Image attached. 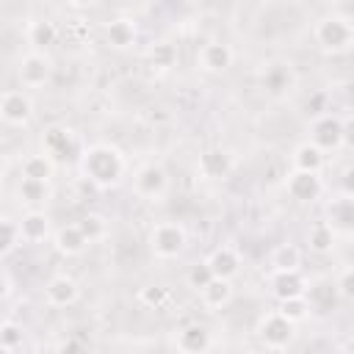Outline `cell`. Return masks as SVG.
Here are the masks:
<instances>
[{"label":"cell","instance_id":"cell-1","mask_svg":"<svg viewBox=\"0 0 354 354\" xmlns=\"http://www.w3.org/2000/svg\"><path fill=\"white\" fill-rule=\"evenodd\" d=\"M127 171V160L113 144H91L80 158V174L97 188H116Z\"/></svg>","mask_w":354,"mask_h":354},{"label":"cell","instance_id":"cell-2","mask_svg":"<svg viewBox=\"0 0 354 354\" xmlns=\"http://www.w3.org/2000/svg\"><path fill=\"white\" fill-rule=\"evenodd\" d=\"M313 36H315V44H318L324 53L337 55V53L351 50V44H354V25H351L346 17H335V14H332V17H324V19L315 25Z\"/></svg>","mask_w":354,"mask_h":354},{"label":"cell","instance_id":"cell-3","mask_svg":"<svg viewBox=\"0 0 354 354\" xmlns=\"http://www.w3.org/2000/svg\"><path fill=\"white\" fill-rule=\"evenodd\" d=\"M185 243H188V235H185V227L177 224V221H158L152 230H149V249L158 260H174L185 252Z\"/></svg>","mask_w":354,"mask_h":354},{"label":"cell","instance_id":"cell-4","mask_svg":"<svg viewBox=\"0 0 354 354\" xmlns=\"http://www.w3.org/2000/svg\"><path fill=\"white\" fill-rule=\"evenodd\" d=\"M254 332H257V340H260L266 348L282 351V348H288V346L293 343V337H296V324H293L290 318H285L279 310H274V313L260 315Z\"/></svg>","mask_w":354,"mask_h":354},{"label":"cell","instance_id":"cell-5","mask_svg":"<svg viewBox=\"0 0 354 354\" xmlns=\"http://www.w3.org/2000/svg\"><path fill=\"white\" fill-rule=\"evenodd\" d=\"M17 77H19V83L25 88H41V86H47L53 80V61L41 50H33V53L19 58Z\"/></svg>","mask_w":354,"mask_h":354},{"label":"cell","instance_id":"cell-6","mask_svg":"<svg viewBox=\"0 0 354 354\" xmlns=\"http://www.w3.org/2000/svg\"><path fill=\"white\" fill-rule=\"evenodd\" d=\"M133 188H136V194H138L141 199L158 202V199L166 194V188H169V174H166V169L158 166V163H144V166L136 171V177H133Z\"/></svg>","mask_w":354,"mask_h":354},{"label":"cell","instance_id":"cell-7","mask_svg":"<svg viewBox=\"0 0 354 354\" xmlns=\"http://www.w3.org/2000/svg\"><path fill=\"white\" fill-rule=\"evenodd\" d=\"M33 116V102L25 91L19 88H8L3 91L0 97V119L8 124V127H25Z\"/></svg>","mask_w":354,"mask_h":354},{"label":"cell","instance_id":"cell-8","mask_svg":"<svg viewBox=\"0 0 354 354\" xmlns=\"http://www.w3.org/2000/svg\"><path fill=\"white\" fill-rule=\"evenodd\" d=\"M285 191L290 199L296 202H313L321 196L324 191V183H321V174L318 171H301V169H293L285 180Z\"/></svg>","mask_w":354,"mask_h":354},{"label":"cell","instance_id":"cell-9","mask_svg":"<svg viewBox=\"0 0 354 354\" xmlns=\"http://www.w3.org/2000/svg\"><path fill=\"white\" fill-rule=\"evenodd\" d=\"M310 141L318 144L324 152L343 147V122H340L337 116H332V113L318 116V119L310 124Z\"/></svg>","mask_w":354,"mask_h":354},{"label":"cell","instance_id":"cell-10","mask_svg":"<svg viewBox=\"0 0 354 354\" xmlns=\"http://www.w3.org/2000/svg\"><path fill=\"white\" fill-rule=\"evenodd\" d=\"M232 171V155L221 147H210L196 160V174L202 180H224Z\"/></svg>","mask_w":354,"mask_h":354},{"label":"cell","instance_id":"cell-11","mask_svg":"<svg viewBox=\"0 0 354 354\" xmlns=\"http://www.w3.org/2000/svg\"><path fill=\"white\" fill-rule=\"evenodd\" d=\"M271 293L282 301L290 296H304L307 293V282L301 277L299 268H271Z\"/></svg>","mask_w":354,"mask_h":354},{"label":"cell","instance_id":"cell-12","mask_svg":"<svg viewBox=\"0 0 354 354\" xmlns=\"http://www.w3.org/2000/svg\"><path fill=\"white\" fill-rule=\"evenodd\" d=\"M44 299L50 307H72L80 299V285L69 274H58L44 285Z\"/></svg>","mask_w":354,"mask_h":354},{"label":"cell","instance_id":"cell-13","mask_svg":"<svg viewBox=\"0 0 354 354\" xmlns=\"http://www.w3.org/2000/svg\"><path fill=\"white\" fill-rule=\"evenodd\" d=\"M232 47L230 44H224V41H207V44H202V50H199V66L205 69V72H210V75H221V72H227L230 66H232Z\"/></svg>","mask_w":354,"mask_h":354},{"label":"cell","instance_id":"cell-14","mask_svg":"<svg viewBox=\"0 0 354 354\" xmlns=\"http://www.w3.org/2000/svg\"><path fill=\"white\" fill-rule=\"evenodd\" d=\"M53 246H55V252L64 254V257H77V254L86 252L88 238H86V232L80 230V224H64V227L55 230Z\"/></svg>","mask_w":354,"mask_h":354},{"label":"cell","instance_id":"cell-15","mask_svg":"<svg viewBox=\"0 0 354 354\" xmlns=\"http://www.w3.org/2000/svg\"><path fill=\"white\" fill-rule=\"evenodd\" d=\"M174 346L180 351H185V354H202V351H207L213 346V340H210V332L202 324H185L183 329H177Z\"/></svg>","mask_w":354,"mask_h":354},{"label":"cell","instance_id":"cell-16","mask_svg":"<svg viewBox=\"0 0 354 354\" xmlns=\"http://www.w3.org/2000/svg\"><path fill=\"white\" fill-rule=\"evenodd\" d=\"M72 144H75L72 130H69V127H64V124H50V127L44 130V136H41V147H44V152H47V155H53L55 160L69 158Z\"/></svg>","mask_w":354,"mask_h":354},{"label":"cell","instance_id":"cell-17","mask_svg":"<svg viewBox=\"0 0 354 354\" xmlns=\"http://www.w3.org/2000/svg\"><path fill=\"white\" fill-rule=\"evenodd\" d=\"M199 296H202V304H205L207 310H221V307H227V304L232 301V279L213 277V279L199 290Z\"/></svg>","mask_w":354,"mask_h":354},{"label":"cell","instance_id":"cell-18","mask_svg":"<svg viewBox=\"0 0 354 354\" xmlns=\"http://www.w3.org/2000/svg\"><path fill=\"white\" fill-rule=\"evenodd\" d=\"M207 266H210L213 277L232 279V277L238 274V268H241V257H238V252H235L232 246H218V249H213V252H210Z\"/></svg>","mask_w":354,"mask_h":354},{"label":"cell","instance_id":"cell-19","mask_svg":"<svg viewBox=\"0 0 354 354\" xmlns=\"http://www.w3.org/2000/svg\"><path fill=\"white\" fill-rule=\"evenodd\" d=\"M290 163H293V169L318 171V174H321V169H324V149H321L318 144H313V141H301V144L293 149Z\"/></svg>","mask_w":354,"mask_h":354},{"label":"cell","instance_id":"cell-20","mask_svg":"<svg viewBox=\"0 0 354 354\" xmlns=\"http://www.w3.org/2000/svg\"><path fill=\"white\" fill-rule=\"evenodd\" d=\"M19 227H22L25 243H39V241H44L50 235V218H47V213H41L36 207H30L28 213H22Z\"/></svg>","mask_w":354,"mask_h":354},{"label":"cell","instance_id":"cell-21","mask_svg":"<svg viewBox=\"0 0 354 354\" xmlns=\"http://www.w3.org/2000/svg\"><path fill=\"white\" fill-rule=\"evenodd\" d=\"M136 36H138V30H136V22H133V19L119 17V19H111V22L105 25V39H108V44L116 47V50L130 47V44L136 41Z\"/></svg>","mask_w":354,"mask_h":354},{"label":"cell","instance_id":"cell-22","mask_svg":"<svg viewBox=\"0 0 354 354\" xmlns=\"http://www.w3.org/2000/svg\"><path fill=\"white\" fill-rule=\"evenodd\" d=\"M50 183H44V180H30V177H22L19 180V185H17V196H19V202L22 205H28V207H39V205H44L47 199H50Z\"/></svg>","mask_w":354,"mask_h":354},{"label":"cell","instance_id":"cell-23","mask_svg":"<svg viewBox=\"0 0 354 354\" xmlns=\"http://www.w3.org/2000/svg\"><path fill=\"white\" fill-rule=\"evenodd\" d=\"M55 174V158L47 155V152H39V155H28L22 160V177H30V180H44L50 183Z\"/></svg>","mask_w":354,"mask_h":354},{"label":"cell","instance_id":"cell-24","mask_svg":"<svg viewBox=\"0 0 354 354\" xmlns=\"http://www.w3.org/2000/svg\"><path fill=\"white\" fill-rule=\"evenodd\" d=\"M335 246V227L329 221H315L307 230V249L315 254H329Z\"/></svg>","mask_w":354,"mask_h":354},{"label":"cell","instance_id":"cell-25","mask_svg":"<svg viewBox=\"0 0 354 354\" xmlns=\"http://www.w3.org/2000/svg\"><path fill=\"white\" fill-rule=\"evenodd\" d=\"M290 83H293V77H290V69L285 64H268L266 66V72H263V88L268 94H282V91L290 88Z\"/></svg>","mask_w":354,"mask_h":354},{"label":"cell","instance_id":"cell-26","mask_svg":"<svg viewBox=\"0 0 354 354\" xmlns=\"http://www.w3.org/2000/svg\"><path fill=\"white\" fill-rule=\"evenodd\" d=\"M58 39V28L50 22V19H36L28 25V41L36 47V50H47L53 47Z\"/></svg>","mask_w":354,"mask_h":354},{"label":"cell","instance_id":"cell-27","mask_svg":"<svg viewBox=\"0 0 354 354\" xmlns=\"http://www.w3.org/2000/svg\"><path fill=\"white\" fill-rule=\"evenodd\" d=\"M25 243V235H22V227L17 218L11 216H3V241H0V254L8 257L14 249H19Z\"/></svg>","mask_w":354,"mask_h":354},{"label":"cell","instance_id":"cell-28","mask_svg":"<svg viewBox=\"0 0 354 354\" xmlns=\"http://www.w3.org/2000/svg\"><path fill=\"white\" fill-rule=\"evenodd\" d=\"M271 268H301V249L296 243H279L271 252Z\"/></svg>","mask_w":354,"mask_h":354},{"label":"cell","instance_id":"cell-29","mask_svg":"<svg viewBox=\"0 0 354 354\" xmlns=\"http://www.w3.org/2000/svg\"><path fill=\"white\" fill-rule=\"evenodd\" d=\"M329 224L335 227V224H343V227H354V199L351 196H340V199H335L332 205H329Z\"/></svg>","mask_w":354,"mask_h":354},{"label":"cell","instance_id":"cell-30","mask_svg":"<svg viewBox=\"0 0 354 354\" xmlns=\"http://www.w3.org/2000/svg\"><path fill=\"white\" fill-rule=\"evenodd\" d=\"M17 348H22V326L14 324L11 318H6L3 326H0V351L14 354Z\"/></svg>","mask_w":354,"mask_h":354},{"label":"cell","instance_id":"cell-31","mask_svg":"<svg viewBox=\"0 0 354 354\" xmlns=\"http://www.w3.org/2000/svg\"><path fill=\"white\" fill-rule=\"evenodd\" d=\"M279 313H282L285 318H290L293 324H301V321L310 315V301H307V296L282 299V301H279Z\"/></svg>","mask_w":354,"mask_h":354},{"label":"cell","instance_id":"cell-32","mask_svg":"<svg viewBox=\"0 0 354 354\" xmlns=\"http://www.w3.org/2000/svg\"><path fill=\"white\" fill-rule=\"evenodd\" d=\"M169 299H171V290L166 285H147V288L138 290V301L149 310H160Z\"/></svg>","mask_w":354,"mask_h":354},{"label":"cell","instance_id":"cell-33","mask_svg":"<svg viewBox=\"0 0 354 354\" xmlns=\"http://www.w3.org/2000/svg\"><path fill=\"white\" fill-rule=\"evenodd\" d=\"M335 296H340L337 293V285H329V282H315L313 288H310V307H324V310H329L332 304H335Z\"/></svg>","mask_w":354,"mask_h":354},{"label":"cell","instance_id":"cell-34","mask_svg":"<svg viewBox=\"0 0 354 354\" xmlns=\"http://www.w3.org/2000/svg\"><path fill=\"white\" fill-rule=\"evenodd\" d=\"M177 61V50L169 44V41H155L149 47V64L158 66V69H171Z\"/></svg>","mask_w":354,"mask_h":354},{"label":"cell","instance_id":"cell-35","mask_svg":"<svg viewBox=\"0 0 354 354\" xmlns=\"http://www.w3.org/2000/svg\"><path fill=\"white\" fill-rule=\"evenodd\" d=\"M77 224H80V230L86 232L88 243H94V241H102V238H105V232H108V221H105L100 213H88V216H83Z\"/></svg>","mask_w":354,"mask_h":354},{"label":"cell","instance_id":"cell-36","mask_svg":"<svg viewBox=\"0 0 354 354\" xmlns=\"http://www.w3.org/2000/svg\"><path fill=\"white\" fill-rule=\"evenodd\" d=\"M213 279V271H210V266H207V260L205 263H196V266H191V271H188V285L199 293L207 282Z\"/></svg>","mask_w":354,"mask_h":354},{"label":"cell","instance_id":"cell-37","mask_svg":"<svg viewBox=\"0 0 354 354\" xmlns=\"http://www.w3.org/2000/svg\"><path fill=\"white\" fill-rule=\"evenodd\" d=\"M337 293L346 299V301H354V268H346V271H340V277H337Z\"/></svg>","mask_w":354,"mask_h":354},{"label":"cell","instance_id":"cell-38","mask_svg":"<svg viewBox=\"0 0 354 354\" xmlns=\"http://www.w3.org/2000/svg\"><path fill=\"white\" fill-rule=\"evenodd\" d=\"M340 188H343L346 196L354 199V166H348V169L343 171V177H340Z\"/></svg>","mask_w":354,"mask_h":354},{"label":"cell","instance_id":"cell-39","mask_svg":"<svg viewBox=\"0 0 354 354\" xmlns=\"http://www.w3.org/2000/svg\"><path fill=\"white\" fill-rule=\"evenodd\" d=\"M343 144H346L348 149H354V116L343 122Z\"/></svg>","mask_w":354,"mask_h":354},{"label":"cell","instance_id":"cell-40","mask_svg":"<svg viewBox=\"0 0 354 354\" xmlns=\"http://www.w3.org/2000/svg\"><path fill=\"white\" fill-rule=\"evenodd\" d=\"M75 348H83V346L75 343V340H64V343H58V351H75Z\"/></svg>","mask_w":354,"mask_h":354},{"label":"cell","instance_id":"cell-41","mask_svg":"<svg viewBox=\"0 0 354 354\" xmlns=\"http://www.w3.org/2000/svg\"><path fill=\"white\" fill-rule=\"evenodd\" d=\"M69 6H75V8H88V6H94V3H100V0H66Z\"/></svg>","mask_w":354,"mask_h":354}]
</instances>
